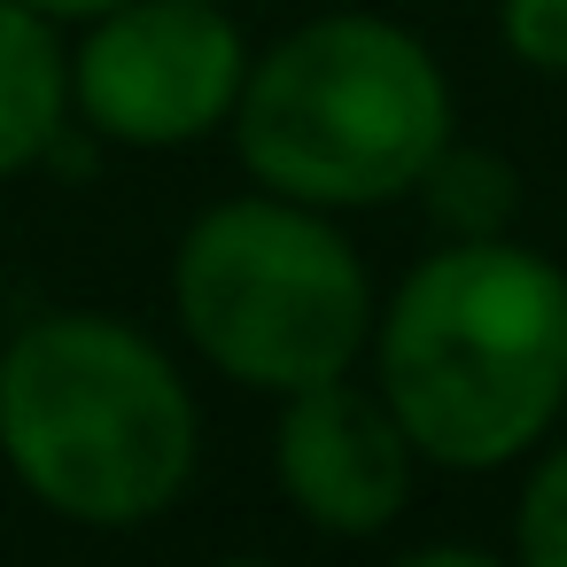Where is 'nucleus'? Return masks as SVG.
Wrapping results in <instances>:
<instances>
[{"label":"nucleus","mask_w":567,"mask_h":567,"mask_svg":"<svg viewBox=\"0 0 567 567\" xmlns=\"http://www.w3.org/2000/svg\"><path fill=\"white\" fill-rule=\"evenodd\" d=\"M24 9H40V17H55V24H94V17L117 9V0H24Z\"/></svg>","instance_id":"9b49d317"},{"label":"nucleus","mask_w":567,"mask_h":567,"mask_svg":"<svg viewBox=\"0 0 567 567\" xmlns=\"http://www.w3.org/2000/svg\"><path fill=\"white\" fill-rule=\"evenodd\" d=\"M373 365L420 458L513 466L567 404V272L505 234L443 241L373 319Z\"/></svg>","instance_id":"f257e3e1"},{"label":"nucleus","mask_w":567,"mask_h":567,"mask_svg":"<svg viewBox=\"0 0 567 567\" xmlns=\"http://www.w3.org/2000/svg\"><path fill=\"white\" fill-rule=\"evenodd\" d=\"M451 141L435 55L389 17H319L288 32L234 102V148L257 187L311 210H373L412 195Z\"/></svg>","instance_id":"7ed1b4c3"},{"label":"nucleus","mask_w":567,"mask_h":567,"mask_svg":"<svg viewBox=\"0 0 567 567\" xmlns=\"http://www.w3.org/2000/svg\"><path fill=\"white\" fill-rule=\"evenodd\" d=\"M513 544L528 567H567V443H551L528 482H520V513H513Z\"/></svg>","instance_id":"1a4fd4ad"},{"label":"nucleus","mask_w":567,"mask_h":567,"mask_svg":"<svg viewBox=\"0 0 567 567\" xmlns=\"http://www.w3.org/2000/svg\"><path fill=\"white\" fill-rule=\"evenodd\" d=\"M187 342L241 389L296 396L334 381L373 342V280L327 210L296 195H234L203 210L172 257Z\"/></svg>","instance_id":"20e7f679"},{"label":"nucleus","mask_w":567,"mask_h":567,"mask_svg":"<svg viewBox=\"0 0 567 567\" xmlns=\"http://www.w3.org/2000/svg\"><path fill=\"white\" fill-rule=\"evenodd\" d=\"M195 396L172 358L110 311H48L0 342V451L79 528H141L195 474Z\"/></svg>","instance_id":"f03ea898"},{"label":"nucleus","mask_w":567,"mask_h":567,"mask_svg":"<svg viewBox=\"0 0 567 567\" xmlns=\"http://www.w3.org/2000/svg\"><path fill=\"white\" fill-rule=\"evenodd\" d=\"M249 48L218 0H117L71 55V102L117 148H187L234 117Z\"/></svg>","instance_id":"39448f33"},{"label":"nucleus","mask_w":567,"mask_h":567,"mask_svg":"<svg viewBox=\"0 0 567 567\" xmlns=\"http://www.w3.org/2000/svg\"><path fill=\"white\" fill-rule=\"evenodd\" d=\"M412 435L381 389H358L350 373L311 381L288 396L272 435V474L288 505L327 536H381L412 505Z\"/></svg>","instance_id":"423d86ee"},{"label":"nucleus","mask_w":567,"mask_h":567,"mask_svg":"<svg viewBox=\"0 0 567 567\" xmlns=\"http://www.w3.org/2000/svg\"><path fill=\"white\" fill-rule=\"evenodd\" d=\"M497 32L513 63H528L536 79H567V0H505Z\"/></svg>","instance_id":"9d476101"},{"label":"nucleus","mask_w":567,"mask_h":567,"mask_svg":"<svg viewBox=\"0 0 567 567\" xmlns=\"http://www.w3.org/2000/svg\"><path fill=\"white\" fill-rule=\"evenodd\" d=\"M71 110V55L55 48V17L0 0V179L40 164Z\"/></svg>","instance_id":"0eeeda50"},{"label":"nucleus","mask_w":567,"mask_h":567,"mask_svg":"<svg viewBox=\"0 0 567 567\" xmlns=\"http://www.w3.org/2000/svg\"><path fill=\"white\" fill-rule=\"evenodd\" d=\"M420 195H427V210H435V226H443L451 241H489V234H505V218H513V203H520V179H513L497 156L443 141V156L427 164Z\"/></svg>","instance_id":"6e6552de"}]
</instances>
